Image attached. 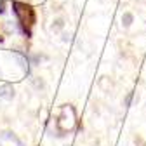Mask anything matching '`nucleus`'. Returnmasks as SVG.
Here are the masks:
<instances>
[{
    "instance_id": "20e7f679",
    "label": "nucleus",
    "mask_w": 146,
    "mask_h": 146,
    "mask_svg": "<svg viewBox=\"0 0 146 146\" xmlns=\"http://www.w3.org/2000/svg\"><path fill=\"white\" fill-rule=\"evenodd\" d=\"M122 21H123V26H131V23H132V14L125 12L123 17H122Z\"/></svg>"
},
{
    "instance_id": "7ed1b4c3",
    "label": "nucleus",
    "mask_w": 146,
    "mask_h": 146,
    "mask_svg": "<svg viewBox=\"0 0 146 146\" xmlns=\"http://www.w3.org/2000/svg\"><path fill=\"white\" fill-rule=\"evenodd\" d=\"M0 98L5 99V101H11L14 98V87L11 84H4L0 85Z\"/></svg>"
},
{
    "instance_id": "423d86ee",
    "label": "nucleus",
    "mask_w": 146,
    "mask_h": 146,
    "mask_svg": "<svg viewBox=\"0 0 146 146\" xmlns=\"http://www.w3.org/2000/svg\"><path fill=\"white\" fill-rule=\"evenodd\" d=\"M4 12H5V2L0 0V14H4Z\"/></svg>"
},
{
    "instance_id": "f03ea898",
    "label": "nucleus",
    "mask_w": 146,
    "mask_h": 146,
    "mask_svg": "<svg viewBox=\"0 0 146 146\" xmlns=\"http://www.w3.org/2000/svg\"><path fill=\"white\" fill-rule=\"evenodd\" d=\"M12 7H14V14L17 16V19H19V25L23 26L25 33L30 36V35H31V33H30V28H31L33 23H35V12H33V9H31L30 5L23 4V2H14Z\"/></svg>"
},
{
    "instance_id": "39448f33",
    "label": "nucleus",
    "mask_w": 146,
    "mask_h": 146,
    "mask_svg": "<svg viewBox=\"0 0 146 146\" xmlns=\"http://www.w3.org/2000/svg\"><path fill=\"white\" fill-rule=\"evenodd\" d=\"M131 101H132V92L127 94V98H125V106H129V104H131Z\"/></svg>"
},
{
    "instance_id": "f257e3e1",
    "label": "nucleus",
    "mask_w": 146,
    "mask_h": 146,
    "mask_svg": "<svg viewBox=\"0 0 146 146\" xmlns=\"http://www.w3.org/2000/svg\"><path fill=\"white\" fill-rule=\"evenodd\" d=\"M77 123V111L71 104H64L61 108V113L56 120V127L59 134H66L70 131H73V127Z\"/></svg>"
}]
</instances>
